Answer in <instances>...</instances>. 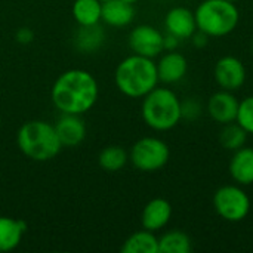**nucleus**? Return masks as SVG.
<instances>
[{
  "label": "nucleus",
  "instance_id": "nucleus-1",
  "mask_svg": "<svg viewBox=\"0 0 253 253\" xmlns=\"http://www.w3.org/2000/svg\"><path fill=\"white\" fill-rule=\"evenodd\" d=\"M99 86L95 76L86 70L71 68L55 80L50 98L55 108L65 114L83 116L98 101Z\"/></svg>",
  "mask_w": 253,
  "mask_h": 253
},
{
  "label": "nucleus",
  "instance_id": "nucleus-2",
  "mask_svg": "<svg viewBox=\"0 0 253 253\" xmlns=\"http://www.w3.org/2000/svg\"><path fill=\"white\" fill-rule=\"evenodd\" d=\"M114 82L125 96L144 98L159 84L157 65L153 58L132 53L119 62Z\"/></svg>",
  "mask_w": 253,
  "mask_h": 253
},
{
  "label": "nucleus",
  "instance_id": "nucleus-3",
  "mask_svg": "<svg viewBox=\"0 0 253 253\" xmlns=\"http://www.w3.org/2000/svg\"><path fill=\"white\" fill-rule=\"evenodd\" d=\"M16 145L25 157L34 162H49L62 150L55 126L44 120L25 122L18 129Z\"/></svg>",
  "mask_w": 253,
  "mask_h": 253
},
{
  "label": "nucleus",
  "instance_id": "nucleus-4",
  "mask_svg": "<svg viewBox=\"0 0 253 253\" xmlns=\"http://www.w3.org/2000/svg\"><path fill=\"white\" fill-rule=\"evenodd\" d=\"M142 120L157 132L173 129L181 120V99L169 87L156 86L142 98Z\"/></svg>",
  "mask_w": 253,
  "mask_h": 253
},
{
  "label": "nucleus",
  "instance_id": "nucleus-5",
  "mask_svg": "<svg viewBox=\"0 0 253 253\" xmlns=\"http://www.w3.org/2000/svg\"><path fill=\"white\" fill-rule=\"evenodd\" d=\"M197 30L209 37H224L233 33L239 24L240 13L234 1L228 0H203L196 12Z\"/></svg>",
  "mask_w": 253,
  "mask_h": 253
},
{
  "label": "nucleus",
  "instance_id": "nucleus-6",
  "mask_svg": "<svg viewBox=\"0 0 253 253\" xmlns=\"http://www.w3.org/2000/svg\"><path fill=\"white\" fill-rule=\"evenodd\" d=\"M170 159L169 145L154 136L138 139L129 153V160L141 172H156L168 165Z\"/></svg>",
  "mask_w": 253,
  "mask_h": 253
},
{
  "label": "nucleus",
  "instance_id": "nucleus-7",
  "mask_svg": "<svg viewBox=\"0 0 253 253\" xmlns=\"http://www.w3.org/2000/svg\"><path fill=\"white\" fill-rule=\"evenodd\" d=\"M216 213L228 222H240L251 212V199L239 185H224L213 194Z\"/></svg>",
  "mask_w": 253,
  "mask_h": 253
},
{
  "label": "nucleus",
  "instance_id": "nucleus-8",
  "mask_svg": "<svg viewBox=\"0 0 253 253\" xmlns=\"http://www.w3.org/2000/svg\"><path fill=\"white\" fill-rule=\"evenodd\" d=\"M163 37L165 34L160 33L153 25L142 24L135 27L129 34V47L133 53L147 56V58H156L159 56L163 49Z\"/></svg>",
  "mask_w": 253,
  "mask_h": 253
},
{
  "label": "nucleus",
  "instance_id": "nucleus-9",
  "mask_svg": "<svg viewBox=\"0 0 253 253\" xmlns=\"http://www.w3.org/2000/svg\"><path fill=\"white\" fill-rule=\"evenodd\" d=\"M213 77L221 89L234 92L239 90L246 82V67L239 58L227 55L215 64Z\"/></svg>",
  "mask_w": 253,
  "mask_h": 253
},
{
  "label": "nucleus",
  "instance_id": "nucleus-10",
  "mask_svg": "<svg viewBox=\"0 0 253 253\" xmlns=\"http://www.w3.org/2000/svg\"><path fill=\"white\" fill-rule=\"evenodd\" d=\"M239 102L236 95L231 90L221 89L216 93H213L208 101V113L219 125H227L231 122H236L237 111H239Z\"/></svg>",
  "mask_w": 253,
  "mask_h": 253
},
{
  "label": "nucleus",
  "instance_id": "nucleus-11",
  "mask_svg": "<svg viewBox=\"0 0 253 253\" xmlns=\"http://www.w3.org/2000/svg\"><path fill=\"white\" fill-rule=\"evenodd\" d=\"M53 126L62 147H77L86 138V125L79 114L61 113Z\"/></svg>",
  "mask_w": 253,
  "mask_h": 253
},
{
  "label": "nucleus",
  "instance_id": "nucleus-12",
  "mask_svg": "<svg viewBox=\"0 0 253 253\" xmlns=\"http://www.w3.org/2000/svg\"><path fill=\"white\" fill-rule=\"evenodd\" d=\"M165 27L169 34L176 36L179 40L191 39L197 30L194 12L184 6L172 7L165 16Z\"/></svg>",
  "mask_w": 253,
  "mask_h": 253
},
{
  "label": "nucleus",
  "instance_id": "nucleus-13",
  "mask_svg": "<svg viewBox=\"0 0 253 253\" xmlns=\"http://www.w3.org/2000/svg\"><path fill=\"white\" fill-rule=\"evenodd\" d=\"M156 65H157L159 82L166 84H173L181 82L188 70L187 58L176 50H168L159 59V62H156Z\"/></svg>",
  "mask_w": 253,
  "mask_h": 253
},
{
  "label": "nucleus",
  "instance_id": "nucleus-14",
  "mask_svg": "<svg viewBox=\"0 0 253 253\" xmlns=\"http://www.w3.org/2000/svg\"><path fill=\"white\" fill-rule=\"evenodd\" d=\"M172 218V205L166 199H153L150 200L141 213L142 228L157 233L163 230Z\"/></svg>",
  "mask_w": 253,
  "mask_h": 253
},
{
  "label": "nucleus",
  "instance_id": "nucleus-15",
  "mask_svg": "<svg viewBox=\"0 0 253 253\" xmlns=\"http://www.w3.org/2000/svg\"><path fill=\"white\" fill-rule=\"evenodd\" d=\"M135 18V7L132 3L123 0H108L102 3L101 22L108 27L123 28L127 27Z\"/></svg>",
  "mask_w": 253,
  "mask_h": 253
},
{
  "label": "nucleus",
  "instance_id": "nucleus-16",
  "mask_svg": "<svg viewBox=\"0 0 253 253\" xmlns=\"http://www.w3.org/2000/svg\"><path fill=\"white\" fill-rule=\"evenodd\" d=\"M105 42V30L101 22L93 25H79L73 37L74 47L82 53H93L101 49Z\"/></svg>",
  "mask_w": 253,
  "mask_h": 253
},
{
  "label": "nucleus",
  "instance_id": "nucleus-17",
  "mask_svg": "<svg viewBox=\"0 0 253 253\" xmlns=\"http://www.w3.org/2000/svg\"><path fill=\"white\" fill-rule=\"evenodd\" d=\"M230 175L239 185L253 184V148L242 147L234 151L230 162Z\"/></svg>",
  "mask_w": 253,
  "mask_h": 253
},
{
  "label": "nucleus",
  "instance_id": "nucleus-18",
  "mask_svg": "<svg viewBox=\"0 0 253 253\" xmlns=\"http://www.w3.org/2000/svg\"><path fill=\"white\" fill-rule=\"evenodd\" d=\"M27 231V224L10 216H0V253L15 251Z\"/></svg>",
  "mask_w": 253,
  "mask_h": 253
},
{
  "label": "nucleus",
  "instance_id": "nucleus-19",
  "mask_svg": "<svg viewBox=\"0 0 253 253\" xmlns=\"http://www.w3.org/2000/svg\"><path fill=\"white\" fill-rule=\"evenodd\" d=\"M122 253H159V239L153 231L144 228L125 240Z\"/></svg>",
  "mask_w": 253,
  "mask_h": 253
},
{
  "label": "nucleus",
  "instance_id": "nucleus-20",
  "mask_svg": "<svg viewBox=\"0 0 253 253\" xmlns=\"http://www.w3.org/2000/svg\"><path fill=\"white\" fill-rule=\"evenodd\" d=\"M102 3L99 0H73L71 13L79 25H93L101 22Z\"/></svg>",
  "mask_w": 253,
  "mask_h": 253
},
{
  "label": "nucleus",
  "instance_id": "nucleus-21",
  "mask_svg": "<svg viewBox=\"0 0 253 253\" xmlns=\"http://www.w3.org/2000/svg\"><path fill=\"white\" fill-rule=\"evenodd\" d=\"M191 239L181 230H170L159 239V253H190Z\"/></svg>",
  "mask_w": 253,
  "mask_h": 253
},
{
  "label": "nucleus",
  "instance_id": "nucleus-22",
  "mask_svg": "<svg viewBox=\"0 0 253 253\" xmlns=\"http://www.w3.org/2000/svg\"><path fill=\"white\" fill-rule=\"evenodd\" d=\"M129 160V154L125 148L119 145H108L101 150L98 156V165L105 172L122 170Z\"/></svg>",
  "mask_w": 253,
  "mask_h": 253
},
{
  "label": "nucleus",
  "instance_id": "nucleus-23",
  "mask_svg": "<svg viewBox=\"0 0 253 253\" xmlns=\"http://www.w3.org/2000/svg\"><path fill=\"white\" fill-rule=\"evenodd\" d=\"M222 130L219 133V144L230 151H236L242 148L246 144L248 139V132L237 123L231 122L227 125H222Z\"/></svg>",
  "mask_w": 253,
  "mask_h": 253
},
{
  "label": "nucleus",
  "instance_id": "nucleus-24",
  "mask_svg": "<svg viewBox=\"0 0 253 253\" xmlns=\"http://www.w3.org/2000/svg\"><path fill=\"white\" fill-rule=\"evenodd\" d=\"M236 122L248 132V135H253V95L239 102Z\"/></svg>",
  "mask_w": 253,
  "mask_h": 253
},
{
  "label": "nucleus",
  "instance_id": "nucleus-25",
  "mask_svg": "<svg viewBox=\"0 0 253 253\" xmlns=\"http://www.w3.org/2000/svg\"><path fill=\"white\" fill-rule=\"evenodd\" d=\"M202 104L199 99L196 98H187L184 101H181V117L187 122H193L197 120L202 116Z\"/></svg>",
  "mask_w": 253,
  "mask_h": 253
},
{
  "label": "nucleus",
  "instance_id": "nucleus-26",
  "mask_svg": "<svg viewBox=\"0 0 253 253\" xmlns=\"http://www.w3.org/2000/svg\"><path fill=\"white\" fill-rule=\"evenodd\" d=\"M15 40L19 44H30L34 40V31L28 27H21L15 33Z\"/></svg>",
  "mask_w": 253,
  "mask_h": 253
},
{
  "label": "nucleus",
  "instance_id": "nucleus-27",
  "mask_svg": "<svg viewBox=\"0 0 253 253\" xmlns=\"http://www.w3.org/2000/svg\"><path fill=\"white\" fill-rule=\"evenodd\" d=\"M209 36L206 34V33H203V31H200V30H196V33L191 36V42H193V44L196 46V47H205V46H208V43H209Z\"/></svg>",
  "mask_w": 253,
  "mask_h": 253
},
{
  "label": "nucleus",
  "instance_id": "nucleus-28",
  "mask_svg": "<svg viewBox=\"0 0 253 253\" xmlns=\"http://www.w3.org/2000/svg\"><path fill=\"white\" fill-rule=\"evenodd\" d=\"M179 46V39L173 34H166L163 37V49L165 50H176V47Z\"/></svg>",
  "mask_w": 253,
  "mask_h": 253
},
{
  "label": "nucleus",
  "instance_id": "nucleus-29",
  "mask_svg": "<svg viewBox=\"0 0 253 253\" xmlns=\"http://www.w3.org/2000/svg\"><path fill=\"white\" fill-rule=\"evenodd\" d=\"M123 1H127V3H132V4H133V3H136L138 0H123Z\"/></svg>",
  "mask_w": 253,
  "mask_h": 253
},
{
  "label": "nucleus",
  "instance_id": "nucleus-30",
  "mask_svg": "<svg viewBox=\"0 0 253 253\" xmlns=\"http://www.w3.org/2000/svg\"><path fill=\"white\" fill-rule=\"evenodd\" d=\"M101 3H105V1H108V0H99Z\"/></svg>",
  "mask_w": 253,
  "mask_h": 253
},
{
  "label": "nucleus",
  "instance_id": "nucleus-31",
  "mask_svg": "<svg viewBox=\"0 0 253 253\" xmlns=\"http://www.w3.org/2000/svg\"><path fill=\"white\" fill-rule=\"evenodd\" d=\"M0 127H1V116H0Z\"/></svg>",
  "mask_w": 253,
  "mask_h": 253
},
{
  "label": "nucleus",
  "instance_id": "nucleus-32",
  "mask_svg": "<svg viewBox=\"0 0 253 253\" xmlns=\"http://www.w3.org/2000/svg\"><path fill=\"white\" fill-rule=\"evenodd\" d=\"M228 1H236V0H228Z\"/></svg>",
  "mask_w": 253,
  "mask_h": 253
},
{
  "label": "nucleus",
  "instance_id": "nucleus-33",
  "mask_svg": "<svg viewBox=\"0 0 253 253\" xmlns=\"http://www.w3.org/2000/svg\"><path fill=\"white\" fill-rule=\"evenodd\" d=\"M252 50H253V42H252Z\"/></svg>",
  "mask_w": 253,
  "mask_h": 253
}]
</instances>
